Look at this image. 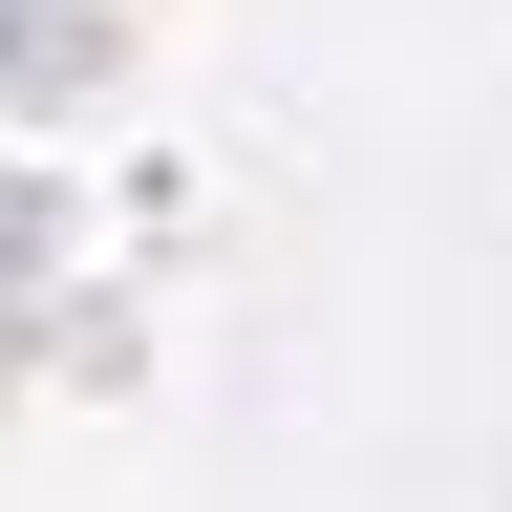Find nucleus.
I'll use <instances>...</instances> for the list:
<instances>
[]
</instances>
